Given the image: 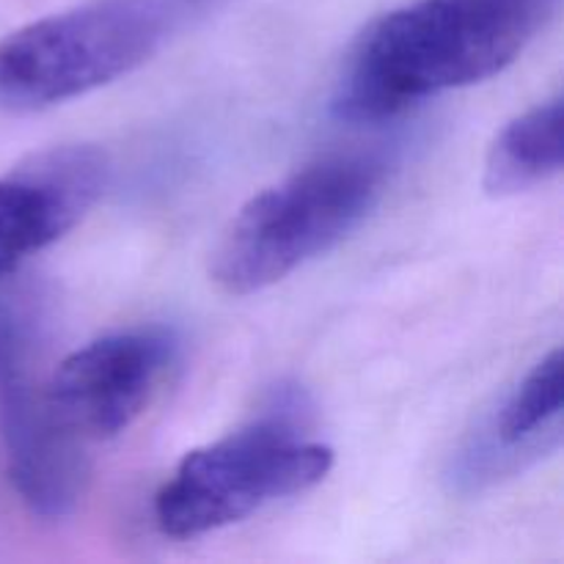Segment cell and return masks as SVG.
<instances>
[{
  "label": "cell",
  "mask_w": 564,
  "mask_h": 564,
  "mask_svg": "<svg viewBox=\"0 0 564 564\" xmlns=\"http://www.w3.org/2000/svg\"><path fill=\"white\" fill-rule=\"evenodd\" d=\"M174 356V339L160 328L108 334L61 361L42 386L44 400L77 438L88 446L102 444L141 419Z\"/></svg>",
  "instance_id": "5"
},
{
  "label": "cell",
  "mask_w": 564,
  "mask_h": 564,
  "mask_svg": "<svg viewBox=\"0 0 564 564\" xmlns=\"http://www.w3.org/2000/svg\"><path fill=\"white\" fill-rule=\"evenodd\" d=\"M33 323L36 308L31 292L20 284L17 273L0 275V391L25 375L22 369L31 352Z\"/></svg>",
  "instance_id": "10"
},
{
  "label": "cell",
  "mask_w": 564,
  "mask_h": 564,
  "mask_svg": "<svg viewBox=\"0 0 564 564\" xmlns=\"http://www.w3.org/2000/svg\"><path fill=\"white\" fill-rule=\"evenodd\" d=\"M163 0H91L0 39V113H36L108 86L152 58Z\"/></svg>",
  "instance_id": "3"
},
{
  "label": "cell",
  "mask_w": 564,
  "mask_h": 564,
  "mask_svg": "<svg viewBox=\"0 0 564 564\" xmlns=\"http://www.w3.org/2000/svg\"><path fill=\"white\" fill-rule=\"evenodd\" d=\"M330 468V446L306 438L286 419H259L187 452L154 496V523L165 538H204L317 488Z\"/></svg>",
  "instance_id": "4"
},
{
  "label": "cell",
  "mask_w": 564,
  "mask_h": 564,
  "mask_svg": "<svg viewBox=\"0 0 564 564\" xmlns=\"http://www.w3.org/2000/svg\"><path fill=\"white\" fill-rule=\"evenodd\" d=\"M6 471L22 505L44 521L77 510L88 488V444L77 438L25 375L0 391Z\"/></svg>",
  "instance_id": "7"
},
{
  "label": "cell",
  "mask_w": 564,
  "mask_h": 564,
  "mask_svg": "<svg viewBox=\"0 0 564 564\" xmlns=\"http://www.w3.org/2000/svg\"><path fill=\"white\" fill-rule=\"evenodd\" d=\"M562 422V350H551L529 369L527 378L505 397L479 446L463 457V479L479 482L505 468L521 466L523 457L560 444Z\"/></svg>",
  "instance_id": "8"
},
{
  "label": "cell",
  "mask_w": 564,
  "mask_h": 564,
  "mask_svg": "<svg viewBox=\"0 0 564 564\" xmlns=\"http://www.w3.org/2000/svg\"><path fill=\"white\" fill-rule=\"evenodd\" d=\"M562 0H416L380 17L356 44L336 113L386 121L411 105L505 72Z\"/></svg>",
  "instance_id": "1"
},
{
  "label": "cell",
  "mask_w": 564,
  "mask_h": 564,
  "mask_svg": "<svg viewBox=\"0 0 564 564\" xmlns=\"http://www.w3.org/2000/svg\"><path fill=\"white\" fill-rule=\"evenodd\" d=\"M386 191V163L372 154H330L248 198L209 257L226 295L279 284L350 237Z\"/></svg>",
  "instance_id": "2"
},
{
  "label": "cell",
  "mask_w": 564,
  "mask_h": 564,
  "mask_svg": "<svg viewBox=\"0 0 564 564\" xmlns=\"http://www.w3.org/2000/svg\"><path fill=\"white\" fill-rule=\"evenodd\" d=\"M108 160L94 147H55L0 176V275L20 273L33 253L58 242L97 204Z\"/></svg>",
  "instance_id": "6"
},
{
  "label": "cell",
  "mask_w": 564,
  "mask_h": 564,
  "mask_svg": "<svg viewBox=\"0 0 564 564\" xmlns=\"http://www.w3.org/2000/svg\"><path fill=\"white\" fill-rule=\"evenodd\" d=\"M562 171V97L540 102L496 135L485 160L482 185L490 196H516Z\"/></svg>",
  "instance_id": "9"
}]
</instances>
